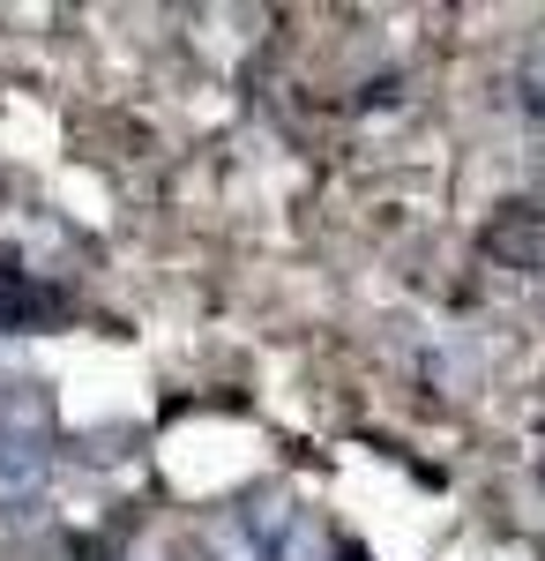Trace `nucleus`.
<instances>
[{
    "instance_id": "20e7f679",
    "label": "nucleus",
    "mask_w": 545,
    "mask_h": 561,
    "mask_svg": "<svg viewBox=\"0 0 545 561\" xmlns=\"http://www.w3.org/2000/svg\"><path fill=\"white\" fill-rule=\"evenodd\" d=\"M179 561H202V547H195V554H179Z\"/></svg>"
},
{
    "instance_id": "7ed1b4c3",
    "label": "nucleus",
    "mask_w": 545,
    "mask_h": 561,
    "mask_svg": "<svg viewBox=\"0 0 545 561\" xmlns=\"http://www.w3.org/2000/svg\"><path fill=\"white\" fill-rule=\"evenodd\" d=\"M202 561H269V554H262V547H254L232 517H217L210 531H202Z\"/></svg>"
},
{
    "instance_id": "f03ea898",
    "label": "nucleus",
    "mask_w": 545,
    "mask_h": 561,
    "mask_svg": "<svg viewBox=\"0 0 545 561\" xmlns=\"http://www.w3.org/2000/svg\"><path fill=\"white\" fill-rule=\"evenodd\" d=\"M269 561H329V531H322V517L299 510V517L269 539Z\"/></svg>"
},
{
    "instance_id": "f257e3e1",
    "label": "nucleus",
    "mask_w": 545,
    "mask_h": 561,
    "mask_svg": "<svg viewBox=\"0 0 545 561\" xmlns=\"http://www.w3.org/2000/svg\"><path fill=\"white\" fill-rule=\"evenodd\" d=\"M53 486V442L38 420H0V517H31Z\"/></svg>"
}]
</instances>
